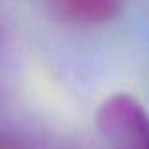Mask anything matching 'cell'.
<instances>
[{
    "label": "cell",
    "mask_w": 149,
    "mask_h": 149,
    "mask_svg": "<svg viewBox=\"0 0 149 149\" xmlns=\"http://www.w3.org/2000/svg\"><path fill=\"white\" fill-rule=\"evenodd\" d=\"M102 126L114 149H149V119L126 97H118L105 104Z\"/></svg>",
    "instance_id": "1"
},
{
    "label": "cell",
    "mask_w": 149,
    "mask_h": 149,
    "mask_svg": "<svg viewBox=\"0 0 149 149\" xmlns=\"http://www.w3.org/2000/svg\"><path fill=\"white\" fill-rule=\"evenodd\" d=\"M56 9L76 23H104L118 11V0H54Z\"/></svg>",
    "instance_id": "2"
},
{
    "label": "cell",
    "mask_w": 149,
    "mask_h": 149,
    "mask_svg": "<svg viewBox=\"0 0 149 149\" xmlns=\"http://www.w3.org/2000/svg\"><path fill=\"white\" fill-rule=\"evenodd\" d=\"M0 149H26L25 146H21L18 140L14 139H9V137H4L0 135Z\"/></svg>",
    "instance_id": "3"
}]
</instances>
